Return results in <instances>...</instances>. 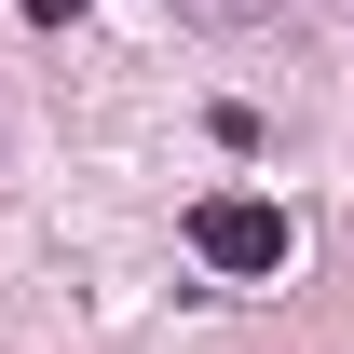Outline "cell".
Returning a JSON list of instances; mask_svg holds the SVG:
<instances>
[{"instance_id": "2", "label": "cell", "mask_w": 354, "mask_h": 354, "mask_svg": "<svg viewBox=\"0 0 354 354\" xmlns=\"http://www.w3.org/2000/svg\"><path fill=\"white\" fill-rule=\"evenodd\" d=\"M28 14H41V28H68V14H82V0H28Z\"/></svg>"}, {"instance_id": "1", "label": "cell", "mask_w": 354, "mask_h": 354, "mask_svg": "<svg viewBox=\"0 0 354 354\" xmlns=\"http://www.w3.org/2000/svg\"><path fill=\"white\" fill-rule=\"evenodd\" d=\"M191 259H218V272H286V205H259V191L191 205Z\"/></svg>"}]
</instances>
